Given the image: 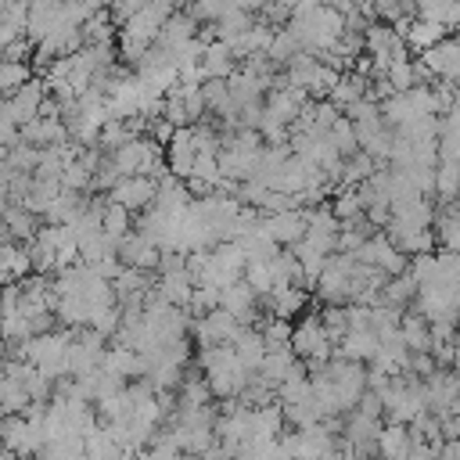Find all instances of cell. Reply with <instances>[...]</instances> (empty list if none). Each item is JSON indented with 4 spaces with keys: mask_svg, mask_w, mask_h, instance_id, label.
<instances>
[{
    "mask_svg": "<svg viewBox=\"0 0 460 460\" xmlns=\"http://www.w3.org/2000/svg\"><path fill=\"white\" fill-rule=\"evenodd\" d=\"M104 341H108V338H104L101 331H93V327H79L75 338H72V345H68V374L79 377V374L97 370V367L104 363V352H108Z\"/></svg>",
    "mask_w": 460,
    "mask_h": 460,
    "instance_id": "obj_6",
    "label": "cell"
},
{
    "mask_svg": "<svg viewBox=\"0 0 460 460\" xmlns=\"http://www.w3.org/2000/svg\"><path fill=\"white\" fill-rule=\"evenodd\" d=\"M291 349L305 359L309 370H316V367H323V363L334 356L338 345H334V338L327 334L320 313H302V320L295 323V334H291Z\"/></svg>",
    "mask_w": 460,
    "mask_h": 460,
    "instance_id": "obj_2",
    "label": "cell"
},
{
    "mask_svg": "<svg viewBox=\"0 0 460 460\" xmlns=\"http://www.w3.org/2000/svg\"><path fill=\"white\" fill-rule=\"evenodd\" d=\"M460 194V162L456 158H438L435 165V198L446 205Z\"/></svg>",
    "mask_w": 460,
    "mask_h": 460,
    "instance_id": "obj_28",
    "label": "cell"
},
{
    "mask_svg": "<svg viewBox=\"0 0 460 460\" xmlns=\"http://www.w3.org/2000/svg\"><path fill=\"white\" fill-rule=\"evenodd\" d=\"M402 338L413 352H428L435 345V334H431V320L413 305L410 313H402Z\"/></svg>",
    "mask_w": 460,
    "mask_h": 460,
    "instance_id": "obj_22",
    "label": "cell"
},
{
    "mask_svg": "<svg viewBox=\"0 0 460 460\" xmlns=\"http://www.w3.org/2000/svg\"><path fill=\"white\" fill-rule=\"evenodd\" d=\"M194 158H198V144H194V129L190 126H180L176 129V137L169 140V147H165V162H169V169L176 172V176H190V169H194Z\"/></svg>",
    "mask_w": 460,
    "mask_h": 460,
    "instance_id": "obj_15",
    "label": "cell"
},
{
    "mask_svg": "<svg viewBox=\"0 0 460 460\" xmlns=\"http://www.w3.org/2000/svg\"><path fill=\"white\" fill-rule=\"evenodd\" d=\"M244 280H248L259 295H270V288L277 284V277H273V262H270V259H248V266H244Z\"/></svg>",
    "mask_w": 460,
    "mask_h": 460,
    "instance_id": "obj_34",
    "label": "cell"
},
{
    "mask_svg": "<svg viewBox=\"0 0 460 460\" xmlns=\"http://www.w3.org/2000/svg\"><path fill=\"white\" fill-rule=\"evenodd\" d=\"M234 349H237V356L248 363V370H259V363H262V356L270 352V345H266V338H262V331L259 327H252V323H244V331L237 334V341H234Z\"/></svg>",
    "mask_w": 460,
    "mask_h": 460,
    "instance_id": "obj_25",
    "label": "cell"
},
{
    "mask_svg": "<svg viewBox=\"0 0 460 460\" xmlns=\"http://www.w3.org/2000/svg\"><path fill=\"white\" fill-rule=\"evenodd\" d=\"M284 75H288V83H291V86L305 90L309 97H327L341 72H338V68H331L320 54H313V50H298V54L284 65Z\"/></svg>",
    "mask_w": 460,
    "mask_h": 460,
    "instance_id": "obj_1",
    "label": "cell"
},
{
    "mask_svg": "<svg viewBox=\"0 0 460 460\" xmlns=\"http://www.w3.org/2000/svg\"><path fill=\"white\" fill-rule=\"evenodd\" d=\"M252 25H255V14L234 4L226 14H219V18L212 22V32H216V40H223V43H234V40H237V36H244Z\"/></svg>",
    "mask_w": 460,
    "mask_h": 460,
    "instance_id": "obj_23",
    "label": "cell"
},
{
    "mask_svg": "<svg viewBox=\"0 0 460 460\" xmlns=\"http://www.w3.org/2000/svg\"><path fill=\"white\" fill-rule=\"evenodd\" d=\"M327 374H331V381H334V388H338V395H341V406H345V413L349 410H356V402H359V395L367 392V363H359V359H349V356H331V363H327Z\"/></svg>",
    "mask_w": 460,
    "mask_h": 460,
    "instance_id": "obj_5",
    "label": "cell"
},
{
    "mask_svg": "<svg viewBox=\"0 0 460 460\" xmlns=\"http://www.w3.org/2000/svg\"><path fill=\"white\" fill-rule=\"evenodd\" d=\"M417 277L406 270V273H395V277H388V284L381 288V302H392V305H399V309H406L413 298H417Z\"/></svg>",
    "mask_w": 460,
    "mask_h": 460,
    "instance_id": "obj_27",
    "label": "cell"
},
{
    "mask_svg": "<svg viewBox=\"0 0 460 460\" xmlns=\"http://www.w3.org/2000/svg\"><path fill=\"white\" fill-rule=\"evenodd\" d=\"M259 302H262V295L241 277L230 288H223V302L219 305H226L241 323H259Z\"/></svg>",
    "mask_w": 460,
    "mask_h": 460,
    "instance_id": "obj_11",
    "label": "cell"
},
{
    "mask_svg": "<svg viewBox=\"0 0 460 460\" xmlns=\"http://www.w3.org/2000/svg\"><path fill=\"white\" fill-rule=\"evenodd\" d=\"M223 302V288L219 284H212V280H198L194 284V295H190V313L194 316H201V313H208V309H216Z\"/></svg>",
    "mask_w": 460,
    "mask_h": 460,
    "instance_id": "obj_33",
    "label": "cell"
},
{
    "mask_svg": "<svg viewBox=\"0 0 460 460\" xmlns=\"http://www.w3.org/2000/svg\"><path fill=\"white\" fill-rule=\"evenodd\" d=\"M298 50H305V47H302V40H298V32H295L291 25H277V32H273V40H270V50H266V54L284 68Z\"/></svg>",
    "mask_w": 460,
    "mask_h": 460,
    "instance_id": "obj_29",
    "label": "cell"
},
{
    "mask_svg": "<svg viewBox=\"0 0 460 460\" xmlns=\"http://www.w3.org/2000/svg\"><path fill=\"white\" fill-rule=\"evenodd\" d=\"M40 219L43 216H36V212H29L22 201H4V237H14V241H32L36 234H40Z\"/></svg>",
    "mask_w": 460,
    "mask_h": 460,
    "instance_id": "obj_16",
    "label": "cell"
},
{
    "mask_svg": "<svg viewBox=\"0 0 460 460\" xmlns=\"http://www.w3.org/2000/svg\"><path fill=\"white\" fill-rule=\"evenodd\" d=\"M108 198L119 201V205H126V208L137 216V212H144V208L155 205V198H158V176H151V172L122 176V180L108 190Z\"/></svg>",
    "mask_w": 460,
    "mask_h": 460,
    "instance_id": "obj_7",
    "label": "cell"
},
{
    "mask_svg": "<svg viewBox=\"0 0 460 460\" xmlns=\"http://www.w3.org/2000/svg\"><path fill=\"white\" fill-rule=\"evenodd\" d=\"M201 68H205V79H230V75L241 68V58L234 54V47H230V43L212 40V43H205Z\"/></svg>",
    "mask_w": 460,
    "mask_h": 460,
    "instance_id": "obj_14",
    "label": "cell"
},
{
    "mask_svg": "<svg viewBox=\"0 0 460 460\" xmlns=\"http://www.w3.org/2000/svg\"><path fill=\"white\" fill-rule=\"evenodd\" d=\"M446 36H449V25L431 22V18H410V25H406V43H410L417 54H424V50L435 47V43H442Z\"/></svg>",
    "mask_w": 460,
    "mask_h": 460,
    "instance_id": "obj_21",
    "label": "cell"
},
{
    "mask_svg": "<svg viewBox=\"0 0 460 460\" xmlns=\"http://www.w3.org/2000/svg\"><path fill=\"white\" fill-rule=\"evenodd\" d=\"M438 367H442V363L435 359V352H431V349H428V352H413V356H410V374H417V377H431Z\"/></svg>",
    "mask_w": 460,
    "mask_h": 460,
    "instance_id": "obj_37",
    "label": "cell"
},
{
    "mask_svg": "<svg viewBox=\"0 0 460 460\" xmlns=\"http://www.w3.org/2000/svg\"><path fill=\"white\" fill-rule=\"evenodd\" d=\"M0 266H4V284L29 277V273H32L29 244H25V241H14V237H4V259H0Z\"/></svg>",
    "mask_w": 460,
    "mask_h": 460,
    "instance_id": "obj_20",
    "label": "cell"
},
{
    "mask_svg": "<svg viewBox=\"0 0 460 460\" xmlns=\"http://www.w3.org/2000/svg\"><path fill=\"white\" fill-rule=\"evenodd\" d=\"M377 453H385V456H410L413 453V428L410 424H402V420H388L385 428H381V435H377Z\"/></svg>",
    "mask_w": 460,
    "mask_h": 460,
    "instance_id": "obj_19",
    "label": "cell"
},
{
    "mask_svg": "<svg viewBox=\"0 0 460 460\" xmlns=\"http://www.w3.org/2000/svg\"><path fill=\"white\" fill-rule=\"evenodd\" d=\"M190 40H198V18L190 14V11H172L169 18H165V25H162V32H158V40L155 43H162L165 50H172V54H180V47H187Z\"/></svg>",
    "mask_w": 460,
    "mask_h": 460,
    "instance_id": "obj_12",
    "label": "cell"
},
{
    "mask_svg": "<svg viewBox=\"0 0 460 460\" xmlns=\"http://www.w3.org/2000/svg\"><path fill=\"white\" fill-rule=\"evenodd\" d=\"M262 223H266V230H270L284 248H291V244H298V241L305 237V230H309V212H305L302 205H291V208H280V212H262Z\"/></svg>",
    "mask_w": 460,
    "mask_h": 460,
    "instance_id": "obj_9",
    "label": "cell"
},
{
    "mask_svg": "<svg viewBox=\"0 0 460 460\" xmlns=\"http://www.w3.org/2000/svg\"><path fill=\"white\" fill-rule=\"evenodd\" d=\"M47 93H50V86H47V79L43 75H32L25 86H18L14 93H4V108H0V122H18V126H25V122H32L36 115H40V108H43V101H47Z\"/></svg>",
    "mask_w": 460,
    "mask_h": 460,
    "instance_id": "obj_3",
    "label": "cell"
},
{
    "mask_svg": "<svg viewBox=\"0 0 460 460\" xmlns=\"http://www.w3.org/2000/svg\"><path fill=\"white\" fill-rule=\"evenodd\" d=\"M370 86H374V79H370V75H363V72L349 68V72H341V75H338V83L331 86V93H327V97L345 111L349 104H356L359 97H367V93H370Z\"/></svg>",
    "mask_w": 460,
    "mask_h": 460,
    "instance_id": "obj_18",
    "label": "cell"
},
{
    "mask_svg": "<svg viewBox=\"0 0 460 460\" xmlns=\"http://www.w3.org/2000/svg\"><path fill=\"white\" fill-rule=\"evenodd\" d=\"M126 449H122V442L111 435V428L104 424V428H93L90 435H86V456H93V460H101V456H122Z\"/></svg>",
    "mask_w": 460,
    "mask_h": 460,
    "instance_id": "obj_31",
    "label": "cell"
},
{
    "mask_svg": "<svg viewBox=\"0 0 460 460\" xmlns=\"http://www.w3.org/2000/svg\"><path fill=\"white\" fill-rule=\"evenodd\" d=\"M298 363H302V356L291 349V345H280V349H270L266 356H262V363H259V374L270 381V385H284L295 370H298Z\"/></svg>",
    "mask_w": 460,
    "mask_h": 460,
    "instance_id": "obj_17",
    "label": "cell"
},
{
    "mask_svg": "<svg viewBox=\"0 0 460 460\" xmlns=\"http://www.w3.org/2000/svg\"><path fill=\"white\" fill-rule=\"evenodd\" d=\"M198 345H234L237 334L244 331V323L226 309V305H216L208 313H201L194 323H190Z\"/></svg>",
    "mask_w": 460,
    "mask_h": 460,
    "instance_id": "obj_4",
    "label": "cell"
},
{
    "mask_svg": "<svg viewBox=\"0 0 460 460\" xmlns=\"http://www.w3.org/2000/svg\"><path fill=\"white\" fill-rule=\"evenodd\" d=\"M0 7H4V14H0V40L4 43L22 40L25 29H29V4L25 0H4Z\"/></svg>",
    "mask_w": 460,
    "mask_h": 460,
    "instance_id": "obj_24",
    "label": "cell"
},
{
    "mask_svg": "<svg viewBox=\"0 0 460 460\" xmlns=\"http://www.w3.org/2000/svg\"><path fill=\"white\" fill-rule=\"evenodd\" d=\"M93 406H97V413H101L104 424H111V420H129V417H133V388L126 385V388H119V392L97 399Z\"/></svg>",
    "mask_w": 460,
    "mask_h": 460,
    "instance_id": "obj_26",
    "label": "cell"
},
{
    "mask_svg": "<svg viewBox=\"0 0 460 460\" xmlns=\"http://www.w3.org/2000/svg\"><path fill=\"white\" fill-rule=\"evenodd\" d=\"M277 4H284V7H291V11H295V4H298V0H277Z\"/></svg>",
    "mask_w": 460,
    "mask_h": 460,
    "instance_id": "obj_39",
    "label": "cell"
},
{
    "mask_svg": "<svg viewBox=\"0 0 460 460\" xmlns=\"http://www.w3.org/2000/svg\"><path fill=\"white\" fill-rule=\"evenodd\" d=\"M237 7H244V11H252V14H259L262 7H266V0H234Z\"/></svg>",
    "mask_w": 460,
    "mask_h": 460,
    "instance_id": "obj_38",
    "label": "cell"
},
{
    "mask_svg": "<svg viewBox=\"0 0 460 460\" xmlns=\"http://www.w3.org/2000/svg\"><path fill=\"white\" fill-rule=\"evenodd\" d=\"M363 262H374V266H381L388 277H395V273H406L410 270V255L388 237V234H370L363 244H359V252H356Z\"/></svg>",
    "mask_w": 460,
    "mask_h": 460,
    "instance_id": "obj_8",
    "label": "cell"
},
{
    "mask_svg": "<svg viewBox=\"0 0 460 460\" xmlns=\"http://www.w3.org/2000/svg\"><path fill=\"white\" fill-rule=\"evenodd\" d=\"M377 349H381V338H377L374 327H349L334 352L349 356V359H359V363H370L377 356Z\"/></svg>",
    "mask_w": 460,
    "mask_h": 460,
    "instance_id": "obj_13",
    "label": "cell"
},
{
    "mask_svg": "<svg viewBox=\"0 0 460 460\" xmlns=\"http://www.w3.org/2000/svg\"><path fill=\"white\" fill-rule=\"evenodd\" d=\"M119 259H122L126 266H137V270H158L162 248H158L144 230H129V234L119 241Z\"/></svg>",
    "mask_w": 460,
    "mask_h": 460,
    "instance_id": "obj_10",
    "label": "cell"
},
{
    "mask_svg": "<svg viewBox=\"0 0 460 460\" xmlns=\"http://www.w3.org/2000/svg\"><path fill=\"white\" fill-rule=\"evenodd\" d=\"M234 7V0H187V11L198 22H216L219 14H226Z\"/></svg>",
    "mask_w": 460,
    "mask_h": 460,
    "instance_id": "obj_36",
    "label": "cell"
},
{
    "mask_svg": "<svg viewBox=\"0 0 460 460\" xmlns=\"http://www.w3.org/2000/svg\"><path fill=\"white\" fill-rule=\"evenodd\" d=\"M129 230H133V212H129L126 205H119V201L108 198V205H104V234L119 244Z\"/></svg>",
    "mask_w": 460,
    "mask_h": 460,
    "instance_id": "obj_30",
    "label": "cell"
},
{
    "mask_svg": "<svg viewBox=\"0 0 460 460\" xmlns=\"http://www.w3.org/2000/svg\"><path fill=\"white\" fill-rule=\"evenodd\" d=\"M32 79V68L25 65V61H4V68H0V90L4 93H14L18 86H25Z\"/></svg>",
    "mask_w": 460,
    "mask_h": 460,
    "instance_id": "obj_35",
    "label": "cell"
},
{
    "mask_svg": "<svg viewBox=\"0 0 460 460\" xmlns=\"http://www.w3.org/2000/svg\"><path fill=\"white\" fill-rule=\"evenodd\" d=\"M385 75H388V83L395 86V93H402V90H410V86L420 83V72H417V61H413V58H395Z\"/></svg>",
    "mask_w": 460,
    "mask_h": 460,
    "instance_id": "obj_32",
    "label": "cell"
}]
</instances>
